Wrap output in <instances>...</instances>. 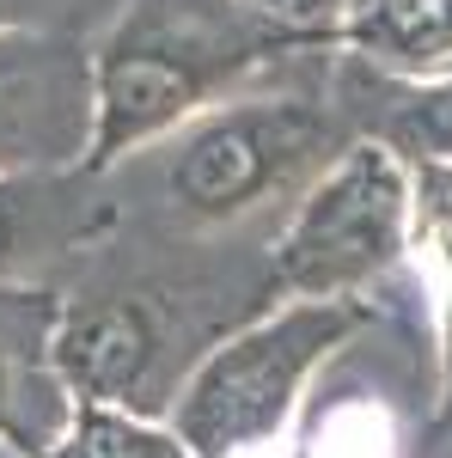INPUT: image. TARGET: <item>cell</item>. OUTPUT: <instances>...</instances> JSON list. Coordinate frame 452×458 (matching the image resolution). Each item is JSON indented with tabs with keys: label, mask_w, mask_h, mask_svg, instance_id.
I'll return each mask as SVG.
<instances>
[{
	"label": "cell",
	"mask_w": 452,
	"mask_h": 458,
	"mask_svg": "<svg viewBox=\"0 0 452 458\" xmlns=\"http://www.w3.org/2000/svg\"><path fill=\"white\" fill-rule=\"evenodd\" d=\"M263 37L239 0H129L86 55L92 68V153L105 172L147 141L196 123L226 80L257 62Z\"/></svg>",
	"instance_id": "1"
},
{
	"label": "cell",
	"mask_w": 452,
	"mask_h": 458,
	"mask_svg": "<svg viewBox=\"0 0 452 458\" xmlns=\"http://www.w3.org/2000/svg\"><path fill=\"white\" fill-rule=\"evenodd\" d=\"M354 306L294 300L276 318L239 330L233 343L202 354L172 403V434L196 458H244L269 446L294 416V397L324 354L354 330Z\"/></svg>",
	"instance_id": "2"
},
{
	"label": "cell",
	"mask_w": 452,
	"mask_h": 458,
	"mask_svg": "<svg viewBox=\"0 0 452 458\" xmlns=\"http://www.w3.org/2000/svg\"><path fill=\"white\" fill-rule=\"evenodd\" d=\"M324 147V116L306 105H214L172 147L166 196L190 220H233L269 202L287 177Z\"/></svg>",
	"instance_id": "3"
},
{
	"label": "cell",
	"mask_w": 452,
	"mask_h": 458,
	"mask_svg": "<svg viewBox=\"0 0 452 458\" xmlns=\"http://www.w3.org/2000/svg\"><path fill=\"white\" fill-rule=\"evenodd\" d=\"M397 226H404L397 165L373 147L348 153L318 177V190L294 214L276 250L281 287H294L306 300H330L337 287H354L397 250Z\"/></svg>",
	"instance_id": "4"
},
{
	"label": "cell",
	"mask_w": 452,
	"mask_h": 458,
	"mask_svg": "<svg viewBox=\"0 0 452 458\" xmlns=\"http://www.w3.org/2000/svg\"><path fill=\"white\" fill-rule=\"evenodd\" d=\"M92 153V68L43 31H0V172L49 177Z\"/></svg>",
	"instance_id": "5"
},
{
	"label": "cell",
	"mask_w": 452,
	"mask_h": 458,
	"mask_svg": "<svg viewBox=\"0 0 452 458\" xmlns=\"http://www.w3.org/2000/svg\"><path fill=\"white\" fill-rule=\"evenodd\" d=\"M159 318L129 293L110 300H73L55 312V336H49V360L62 373L73 403H110V410H135L147 416V386L159 367Z\"/></svg>",
	"instance_id": "6"
},
{
	"label": "cell",
	"mask_w": 452,
	"mask_h": 458,
	"mask_svg": "<svg viewBox=\"0 0 452 458\" xmlns=\"http://www.w3.org/2000/svg\"><path fill=\"white\" fill-rule=\"evenodd\" d=\"M49 293L0 287V453L13 458H43L73 416V397L49 360L55 336Z\"/></svg>",
	"instance_id": "7"
},
{
	"label": "cell",
	"mask_w": 452,
	"mask_h": 458,
	"mask_svg": "<svg viewBox=\"0 0 452 458\" xmlns=\"http://www.w3.org/2000/svg\"><path fill=\"white\" fill-rule=\"evenodd\" d=\"M43 458H196V453L172 434V422L110 410V403H73L62 440Z\"/></svg>",
	"instance_id": "8"
},
{
	"label": "cell",
	"mask_w": 452,
	"mask_h": 458,
	"mask_svg": "<svg viewBox=\"0 0 452 458\" xmlns=\"http://www.w3.org/2000/svg\"><path fill=\"white\" fill-rule=\"evenodd\" d=\"M49 177H6L0 172V287L25 282L37 257H49Z\"/></svg>",
	"instance_id": "9"
},
{
	"label": "cell",
	"mask_w": 452,
	"mask_h": 458,
	"mask_svg": "<svg viewBox=\"0 0 452 458\" xmlns=\"http://www.w3.org/2000/svg\"><path fill=\"white\" fill-rule=\"evenodd\" d=\"M251 19H269V25H318L330 19L343 0H239Z\"/></svg>",
	"instance_id": "10"
},
{
	"label": "cell",
	"mask_w": 452,
	"mask_h": 458,
	"mask_svg": "<svg viewBox=\"0 0 452 458\" xmlns=\"http://www.w3.org/2000/svg\"><path fill=\"white\" fill-rule=\"evenodd\" d=\"M0 31H13V0H0Z\"/></svg>",
	"instance_id": "11"
}]
</instances>
